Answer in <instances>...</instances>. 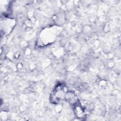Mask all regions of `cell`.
<instances>
[{"label": "cell", "mask_w": 121, "mask_h": 121, "mask_svg": "<svg viewBox=\"0 0 121 121\" xmlns=\"http://www.w3.org/2000/svg\"><path fill=\"white\" fill-rule=\"evenodd\" d=\"M67 91L66 87L64 84H60L58 85L50 95V99L51 102L54 104L59 103L61 100L65 99Z\"/></svg>", "instance_id": "obj_1"}, {"label": "cell", "mask_w": 121, "mask_h": 121, "mask_svg": "<svg viewBox=\"0 0 121 121\" xmlns=\"http://www.w3.org/2000/svg\"><path fill=\"white\" fill-rule=\"evenodd\" d=\"M75 114L77 118L79 119H84L86 116L85 109L81 105L80 103L73 106Z\"/></svg>", "instance_id": "obj_2"}]
</instances>
